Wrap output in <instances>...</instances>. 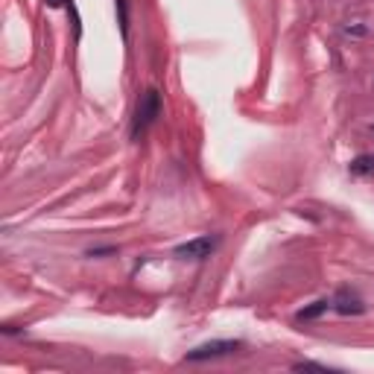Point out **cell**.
<instances>
[{"mask_svg":"<svg viewBox=\"0 0 374 374\" xmlns=\"http://www.w3.org/2000/svg\"><path fill=\"white\" fill-rule=\"evenodd\" d=\"M161 114V94L155 88H147L137 100V108H135V117H132V141H141V135L158 120Z\"/></svg>","mask_w":374,"mask_h":374,"instance_id":"6da1fadb","label":"cell"},{"mask_svg":"<svg viewBox=\"0 0 374 374\" xmlns=\"http://www.w3.org/2000/svg\"><path fill=\"white\" fill-rule=\"evenodd\" d=\"M243 348L240 339H213V342H205V345H196L185 354V363H205V360H220V357H228V354H237Z\"/></svg>","mask_w":374,"mask_h":374,"instance_id":"7a4b0ae2","label":"cell"},{"mask_svg":"<svg viewBox=\"0 0 374 374\" xmlns=\"http://www.w3.org/2000/svg\"><path fill=\"white\" fill-rule=\"evenodd\" d=\"M220 246V237H211V234H205V237H193L182 246H175L173 251V258H179V261H205L213 254V249Z\"/></svg>","mask_w":374,"mask_h":374,"instance_id":"3957f363","label":"cell"},{"mask_svg":"<svg viewBox=\"0 0 374 374\" xmlns=\"http://www.w3.org/2000/svg\"><path fill=\"white\" fill-rule=\"evenodd\" d=\"M330 307L337 310L339 316H363V313H366V301L360 299L357 292H351V289H339L330 299Z\"/></svg>","mask_w":374,"mask_h":374,"instance_id":"277c9868","label":"cell"},{"mask_svg":"<svg viewBox=\"0 0 374 374\" xmlns=\"http://www.w3.org/2000/svg\"><path fill=\"white\" fill-rule=\"evenodd\" d=\"M328 310H333V307H330V301H328V299H319V301H313V304H307L304 310L295 313V319H299V322H313V319L325 316Z\"/></svg>","mask_w":374,"mask_h":374,"instance_id":"5b68a950","label":"cell"},{"mask_svg":"<svg viewBox=\"0 0 374 374\" xmlns=\"http://www.w3.org/2000/svg\"><path fill=\"white\" fill-rule=\"evenodd\" d=\"M348 170L354 175H368V173H374V155H357V158L348 164Z\"/></svg>","mask_w":374,"mask_h":374,"instance_id":"8992f818","label":"cell"},{"mask_svg":"<svg viewBox=\"0 0 374 374\" xmlns=\"http://www.w3.org/2000/svg\"><path fill=\"white\" fill-rule=\"evenodd\" d=\"M117 21H120L123 35H129V4L126 0H117Z\"/></svg>","mask_w":374,"mask_h":374,"instance_id":"52a82bcc","label":"cell"},{"mask_svg":"<svg viewBox=\"0 0 374 374\" xmlns=\"http://www.w3.org/2000/svg\"><path fill=\"white\" fill-rule=\"evenodd\" d=\"M114 251H117L114 246H100V249H91L88 258H103V254H114Z\"/></svg>","mask_w":374,"mask_h":374,"instance_id":"ba28073f","label":"cell"},{"mask_svg":"<svg viewBox=\"0 0 374 374\" xmlns=\"http://www.w3.org/2000/svg\"><path fill=\"white\" fill-rule=\"evenodd\" d=\"M50 9H62V6H70V0H44Z\"/></svg>","mask_w":374,"mask_h":374,"instance_id":"9c48e42d","label":"cell"},{"mask_svg":"<svg viewBox=\"0 0 374 374\" xmlns=\"http://www.w3.org/2000/svg\"><path fill=\"white\" fill-rule=\"evenodd\" d=\"M345 32H354V35H363L366 27H345Z\"/></svg>","mask_w":374,"mask_h":374,"instance_id":"30bf717a","label":"cell"}]
</instances>
